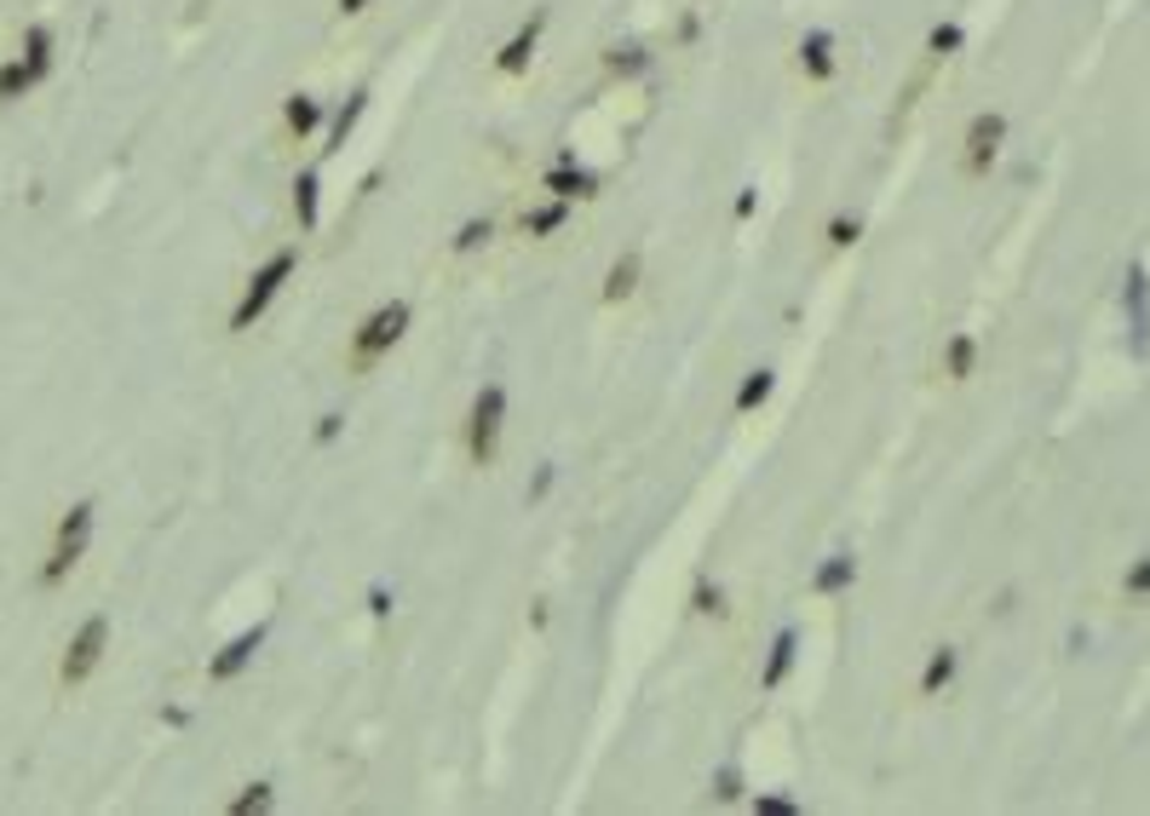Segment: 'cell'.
Returning a JSON list of instances; mask_svg holds the SVG:
<instances>
[{
	"label": "cell",
	"mask_w": 1150,
	"mask_h": 816,
	"mask_svg": "<svg viewBox=\"0 0 1150 816\" xmlns=\"http://www.w3.org/2000/svg\"><path fill=\"white\" fill-rule=\"evenodd\" d=\"M639 271H644V254L628 248L616 264H610V276H604V305H621V299H633L639 294Z\"/></svg>",
	"instance_id": "obj_13"
},
{
	"label": "cell",
	"mask_w": 1150,
	"mask_h": 816,
	"mask_svg": "<svg viewBox=\"0 0 1150 816\" xmlns=\"http://www.w3.org/2000/svg\"><path fill=\"white\" fill-rule=\"evenodd\" d=\"M92 512H98L92 500H75L64 512V523H58V535H52V553H47V564H40V581L47 586H58L81 564V553H87V541H92Z\"/></svg>",
	"instance_id": "obj_4"
},
{
	"label": "cell",
	"mask_w": 1150,
	"mask_h": 816,
	"mask_svg": "<svg viewBox=\"0 0 1150 816\" xmlns=\"http://www.w3.org/2000/svg\"><path fill=\"white\" fill-rule=\"evenodd\" d=\"M24 64L47 81V70H52V29L47 24H29L24 29Z\"/></svg>",
	"instance_id": "obj_21"
},
{
	"label": "cell",
	"mask_w": 1150,
	"mask_h": 816,
	"mask_svg": "<svg viewBox=\"0 0 1150 816\" xmlns=\"http://www.w3.org/2000/svg\"><path fill=\"white\" fill-rule=\"evenodd\" d=\"M490 236H495L490 219H467V224H460V236H455V254H472V248H483Z\"/></svg>",
	"instance_id": "obj_26"
},
{
	"label": "cell",
	"mask_w": 1150,
	"mask_h": 816,
	"mask_svg": "<svg viewBox=\"0 0 1150 816\" xmlns=\"http://www.w3.org/2000/svg\"><path fill=\"white\" fill-rule=\"evenodd\" d=\"M35 87H40V75L24 64V52L0 64V104H17V98H24V92H35Z\"/></svg>",
	"instance_id": "obj_20"
},
{
	"label": "cell",
	"mask_w": 1150,
	"mask_h": 816,
	"mask_svg": "<svg viewBox=\"0 0 1150 816\" xmlns=\"http://www.w3.org/2000/svg\"><path fill=\"white\" fill-rule=\"evenodd\" d=\"M955 667H961V650L955 644H938L932 656H926V667H920V696H943L950 679H955Z\"/></svg>",
	"instance_id": "obj_15"
},
{
	"label": "cell",
	"mask_w": 1150,
	"mask_h": 816,
	"mask_svg": "<svg viewBox=\"0 0 1150 816\" xmlns=\"http://www.w3.org/2000/svg\"><path fill=\"white\" fill-rule=\"evenodd\" d=\"M299 271V248H276L259 271L248 276V288H242V299H236V311H231V334H248L259 317L271 311V299L288 288V276Z\"/></svg>",
	"instance_id": "obj_1"
},
{
	"label": "cell",
	"mask_w": 1150,
	"mask_h": 816,
	"mask_svg": "<svg viewBox=\"0 0 1150 816\" xmlns=\"http://www.w3.org/2000/svg\"><path fill=\"white\" fill-rule=\"evenodd\" d=\"M254 811H271V782H254L248 793H236L231 816H254Z\"/></svg>",
	"instance_id": "obj_27"
},
{
	"label": "cell",
	"mask_w": 1150,
	"mask_h": 816,
	"mask_svg": "<svg viewBox=\"0 0 1150 816\" xmlns=\"http://www.w3.org/2000/svg\"><path fill=\"white\" fill-rule=\"evenodd\" d=\"M1122 305H1127V317H1134V345L1145 351V345H1150V282H1145V271H1139V264H1134V271H1127Z\"/></svg>",
	"instance_id": "obj_12"
},
{
	"label": "cell",
	"mask_w": 1150,
	"mask_h": 816,
	"mask_svg": "<svg viewBox=\"0 0 1150 816\" xmlns=\"http://www.w3.org/2000/svg\"><path fill=\"white\" fill-rule=\"evenodd\" d=\"M604 70L621 75V81H628V75H644V70H651V52H644L639 40H628V47H610V52H604Z\"/></svg>",
	"instance_id": "obj_22"
},
{
	"label": "cell",
	"mask_w": 1150,
	"mask_h": 816,
	"mask_svg": "<svg viewBox=\"0 0 1150 816\" xmlns=\"http://www.w3.org/2000/svg\"><path fill=\"white\" fill-rule=\"evenodd\" d=\"M564 219H570V201H558V196H553V201H547V208H535V213H523V236H553V231H558V224H564Z\"/></svg>",
	"instance_id": "obj_24"
},
{
	"label": "cell",
	"mask_w": 1150,
	"mask_h": 816,
	"mask_svg": "<svg viewBox=\"0 0 1150 816\" xmlns=\"http://www.w3.org/2000/svg\"><path fill=\"white\" fill-rule=\"evenodd\" d=\"M339 425H346V415H322V420H317V443L329 448V443L339 437Z\"/></svg>",
	"instance_id": "obj_32"
},
{
	"label": "cell",
	"mask_w": 1150,
	"mask_h": 816,
	"mask_svg": "<svg viewBox=\"0 0 1150 816\" xmlns=\"http://www.w3.org/2000/svg\"><path fill=\"white\" fill-rule=\"evenodd\" d=\"M282 127H288L294 138H311L322 127V104L311 92H288V104H282Z\"/></svg>",
	"instance_id": "obj_17"
},
{
	"label": "cell",
	"mask_w": 1150,
	"mask_h": 816,
	"mask_svg": "<svg viewBox=\"0 0 1150 816\" xmlns=\"http://www.w3.org/2000/svg\"><path fill=\"white\" fill-rule=\"evenodd\" d=\"M104 644H110V616H87V621H81V632L64 644V662H58V684H64V690L87 684L92 667L104 662Z\"/></svg>",
	"instance_id": "obj_5"
},
{
	"label": "cell",
	"mask_w": 1150,
	"mask_h": 816,
	"mask_svg": "<svg viewBox=\"0 0 1150 816\" xmlns=\"http://www.w3.org/2000/svg\"><path fill=\"white\" fill-rule=\"evenodd\" d=\"M754 213H759V196L742 190V196H737V219H754Z\"/></svg>",
	"instance_id": "obj_35"
},
{
	"label": "cell",
	"mask_w": 1150,
	"mask_h": 816,
	"mask_svg": "<svg viewBox=\"0 0 1150 816\" xmlns=\"http://www.w3.org/2000/svg\"><path fill=\"white\" fill-rule=\"evenodd\" d=\"M259 644H265V627H248V632H236V639L219 650V656H208V679L213 684H231L242 667H248L259 656Z\"/></svg>",
	"instance_id": "obj_7"
},
{
	"label": "cell",
	"mask_w": 1150,
	"mask_h": 816,
	"mask_svg": "<svg viewBox=\"0 0 1150 816\" xmlns=\"http://www.w3.org/2000/svg\"><path fill=\"white\" fill-rule=\"evenodd\" d=\"M500 425H507V385H478V397L467 408V455L472 466H495L500 455Z\"/></svg>",
	"instance_id": "obj_3"
},
{
	"label": "cell",
	"mask_w": 1150,
	"mask_h": 816,
	"mask_svg": "<svg viewBox=\"0 0 1150 816\" xmlns=\"http://www.w3.org/2000/svg\"><path fill=\"white\" fill-rule=\"evenodd\" d=\"M362 115H369V92L357 87V92L346 98V104L334 110V121H329V145H322V156H334L339 145H346V138L357 133V121H362Z\"/></svg>",
	"instance_id": "obj_16"
},
{
	"label": "cell",
	"mask_w": 1150,
	"mask_h": 816,
	"mask_svg": "<svg viewBox=\"0 0 1150 816\" xmlns=\"http://www.w3.org/2000/svg\"><path fill=\"white\" fill-rule=\"evenodd\" d=\"M541 185H547L558 201H576V196H598V178L588 173V168H576V156H564L558 168L541 178Z\"/></svg>",
	"instance_id": "obj_11"
},
{
	"label": "cell",
	"mask_w": 1150,
	"mask_h": 816,
	"mask_svg": "<svg viewBox=\"0 0 1150 816\" xmlns=\"http://www.w3.org/2000/svg\"><path fill=\"white\" fill-rule=\"evenodd\" d=\"M794 52H800V70L812 75V81H834L840 64H834V35L829 29H805Z\"/></svg>",
	"instance_id": "obj_9"
},
{
	"label": "cell",
	"mask_w": 1150,
	"mask_h": 816,
	"mask_svg": "<svg viewBox=\"0 0 1150 816\" xmlns=\"http://www.w3.org/2000/svg\"><path fill=\"white\" fill-rule=\"evenodd\" d=\"M961 40H966V29H961V24H938L932 35H926V52H932V58H955V52H961Z\"/></svg>",
	"instance_id": "obj_25"
},
{
	"label": "cell",
	"mask_w": 1150,
	"mask_h": 816,
	"mask_svg": "<svg viewBox=\"0 0 1150 816\" xmlns=\"http://www.w3.org/2000/svg\"><path fill=\"white\" fill-rule=\"evenodd\" d=\"M754 811H759V816H794L800 805H794V800H754Z\"/></svg>",
	"instance_id": "obj_34"
},
{
	"label": "cell",
	"mask_w": 1150,
	"mask_h": 816,
	"mask_svg": "<svg viewBox=\"0 0 1150 816\" xmlns=\"http://www.w3.org/2000/svg\"><path fill=\"white\" fill-rule=\"evenodd\" d=\"M961 168L973 173V178H984L996 168V156H1001V145H1006V115L1001 110H978L973 121H966V138H961Z\"/></svg>",
	"instance_id": "obj_6"
},
{
	"label": "cell",
	"mask_w": 1150,
	"mask_h": 816,
	"mask_svg": "<svg viewBox=\"0 0 1150 816\" xmlns=\"http://www.w3.org/2000/svg\"><path fill=\"white\" fill-rule=\"evenodd\" d=\"M691 604H696V616H725V593H719V586H708V581H696Z\"/></svg>",
	"instance_id": "obj_29"
},
{
	"label": "cell",
	"mask_w": 1150,
	"mask_h": 816,
	"mask_svg": "<svg viewBox=\"0 0 1150 816\" xmlns=\"http://www.w3.org/2000/svg\"><path fill=\"white\" fill-rule=\"evenodd\" d=\"M857 236H863V224H857V219H845V213H840V219H829V248H852Z\"/></svg>",
	"instance_id": "obj_30"
},
{
	"label": "cell",
	"mask_w": 1150,
	"mask_h": 816,
	"mask_svg": "<svg viewBox=\"0 0 1150 816\" xmlns=\"http://www.w3.org/2000/svg\"><path fill=\"white\" fill-rule=\"evenodd\" d=\"M334 7H339V17H357V12H369L374 0H334Z\"/></svg>",
	"instance_id": "obj_36"
},
{
	"label": "cell",
	"mask_w": 1150,
	"mask_h": 816,
	"mask_svg": "<svg viewBox=\"0 0 1150 816\" xmlns=\"http://www.w3.org/2000/svg\"><path fill=\"white\" fill-rule=\"evenodd\" d=\"M317 208H322V173L306 168L294 178V219H299V231H317Z\"/></svg>",
	"instance_id": "obj_18"
},
{
	"label": "cell",
	"mask_w": 1150,
	"mask_h": 816,
	"mask_svg": "<svg viewBox=\"0 0 1150 816\" xmlns=\"http://www.w3.org/2000/svg\"><path fill=\"white\" fill-rule=\"evenodd\" d=\"M1122 593H1127V598H1150V553H1145V558L1122 576Z\"/></svg>",
	"instance_id": "obj_28"
},
{
	"label": "cell",
	"mask_w": 1150,
	"mask_h": 816,
	"mask_svg": "<svg viewBox=\"0 0 1150 816\" xmlns=\"http://www.w3.org/2000/svg\"><path fill=\"white\" fill-rule=\"evenodd\" d=\"M794 650H800V632L777 627L771 656H765V667H759V690H782V679H789V667H794Z\"/></svg>",
	"instance_id": "obj_10"
},
{
	"label": "cell",
	"mask_w": 1150,
	"mask_h": 816,
	"mask_svg": "<svg viewBox=\"0 0 1150 816\" xmlns=\"http://www.w3.org/2000/svg\"><path fill=\"white\" fill-rule=\"evenodd\" d=\"M409 334V299H392V305H380V311H369L357 322V334H351V369L357 374H369L380 357H392V345Z\"/></svg>",
	"instance_id": "obj_2"
},
{
	"label": "cell",
	"mask_w": 1150,
	"mask_h": 816,
	"mask_svg": "<svg viewBox=\"0 0 1150 816\" xmlns=\"http://www.w3.org/2000/svg\"><path fill=\"white\" fill-rule=\"evenodd\" d=\"M714 800H742V770H737V765H725V770H719Z\"/></svg>",
	"instance_id": "obj_31"
},
{
	"label": "cell",
	"mask_w": 1150,
	"mask_h": 816,
	"mask_svg": "<svg viewBox=\"0 0 1150 816\" xmlns=\"http://www.w3.org/2000/svg\"><path fill=\"white\" fill-rule=\"evenodd\" d=\"M369 616H374V621L392 616V593H386V586H374V593H369Z\"/></svg>",
	"instance_id": "obj_33"
},
{
	"label": "cell",
	"mask_w": 1150,
	"mask_h": 816,
	"mask_svg": "<svg viewBox=\"0 0 1150 816\" xmlns=\"http://www.w3.org/2000/svg\"><path fill=\"white\" fill-rule=\"evenodd\" d=\"M541 29H547V12H535L530 24H523V29L507 40V47H500L495 70H500V75H523V70H530V64H535V47H541Z\"/></svg>",
	"instance_id": "obj_8"
},
{
	"label": "cell",
	"mask_w": 1150,
	"mask_h": 816,
	"mask_svg": "<svg viewBox=\"0 0 1150 816\" xmlns=\"http://www.w3.org/2000/svg\"><path fill=\"white\" fill-rule=\"evenodd\" d=\"M852 581H857V558H852V553H834V558H823V564H817L812 593H817V598H834V593H845Z\"/></svg>",
	"instance_id": "obj_14"
},
{
	"label": "cell",
	"mask_w": 1150,
	"mask_h": 816,
	"mask_svg": "<svg viewBox=\"0 0 1150 816\" xmlns=\"http://www.w3.org/2000/svg\"><path fill=\"white\" fill-rule=\"evenodd\" d=\"M553 489V466H541V478H535V489H530V500H541Z\"/></svg>",
	"instance_id": "obj_37"
},
{
	"label": "cell",
	"mask_w": 1150,
	"mask_h": 816,
	"mask_svg": "<svg viewBox=\"0 0 1150 816\" xmlns=\"http://www.w3.org/2000/svg\"><path fill=\"white\" fill-rule=\"evenodd\" d=\"M973 369H978V339L973 334H950V339H943V374H950V380H973Z\"/></svg>",
	"instance_id": "obj_19"
},
{
	"label": "cell",
	"mask_w": 1150,
	"mask_h": 816,
	"mask_svg": "<svg viewBox=\"0 0 1150 816\" xmlns=\"http://www.w3.org/2000/svg\"><path fill=\"white\" fill-rule=\"evenodd\" d=\"M777 392V374L771 369H754L749 380H742V392H737V415H754V408H765V397Z\"/></svg>",
	"instance_id": "obj_23"
}]
</instances>
